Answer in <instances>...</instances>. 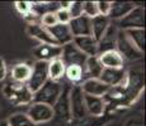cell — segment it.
<instances>
[{
  "label": "cell",
  "instance_id": "1",
  "mask_svg": "<svg viewBox=\"0 0 146 126\" xmlns=\"http://www.w3.org/2000/svg\"><path fill=\"white\" fill-rule=\"evenodd\" d=\"M61 92H62V87L60 83L57 81L48 80L38 91L33 93L32 101L33 103H44L53 107L60 99Z\"/></svg>",
  "mask_w": 146,
  "mask_h": 126
},
{
  "label": "cell",
  "instance_id": "2",
  "mask_svg": "<svg viewBox=\"0 0 146 126\" xmlns=\"http://www.w3.org/2000/svg\"><path fill=\"white\" fill-rule=\"evenodd\" d=\"M4 95L9 101L17 105H24V103H29L32 101L33 93L28 89L26 83H19V82H9L4 87Z\"/></svg>",
  "mask_w": 146,
  "mask_h": 126
},
{
  "label": "cell",
  "instance_id": "3",
  "mask_svg": "<svg viewBox=\"0 0 146 126\" xmlns=\"http://www.w3.org/2000/svg\"><path fill=\"white\" fill-rule=\"evenodd\" d=\"M48 62L37 61L32 67V72L27 81V87L32 93L38 91L48 81Z\"/></svg>",
  "mask_w": 146,
  "mask_h": 126
},
{
  "label": "cell",
  "instance_id": "4",
  "mask_svg": "<svg viewBox=\"0 0 146 126\" xmlns=\"http://www.w3.org/2000/svg\"><path fill=\"white\" fill-rule=\"evenodd\" d=\"M116 50L121 54V57L128 61H136L142 57L144 53L140 52L136 47L131 43V40L127 38L125 30L118 29V34H117V43H116Z\"/></svg>",
  "mask_w": 146,
  "mask_h": 126
},
{
  "label": "cell",
  "instance_id": "5",
  "mask_svg": "<svg viewBox=\"0 0 146 126\" xmlns=\"http://www.w3.org/2000/svg\"><path fill=\"white\" fill-rule=\"evenodd\" d=\"M117 28L119 30L144 29L145 28V10L142 7H135L130 13L119 19Z\"/></svg>",
  "mask_w": 146,
  "mask_h": 126
},
{
  "label": "cell",
  "instance_id": "6",
  "mask_svg": "<svg viewBox=\"0 0 146 126\" xmlns=\"http://www.w3.org/2000/svg\"><path fill=\"white\" fill-rule=\"evenodd\" d=\"M61 48H62V52H61L60 59L62 61V63L65 64V67H67V66L84 67L88 57H86L84 53H81L80 50L75 47V44L72 43V42L62 46Z\"/></svg>",
  "mask_w": 146,
  "mask_h": 126
},
{
  "label": "cell",
  "instance_id": "7",
  "mask_svg": "<svg viewBox=\"0 0 146 126\" xmlns=\"http://www.w3.org/2000/svg\"><path fill=\"white\" fill-rule=\"evenodd\" d=\"M27 116L37 125L50 121L55 116V111H53V107L44 103H32L31 107L28 108Z\"/></svg>",
  "mask_w": 146,
  "mask_h": 126
},
{
  "label": "cell",
  "instance_id": "8",
  "mask_svg": "<svg viewBox=\"0 0 146 126\" xmlns=\"http://www.w3.org/2000/svg\"><path fill=\"white\" fill-rule=\"evenodd\" d=\"M62 48L56 44H40L33 49V54L37 58V61L42 62H51L53 59H57L61 57Z\"/></svg>",
  "mask_w": 146,
  "mask_h": 126
},
{
  "label": "cell",
  "instance_id": "9",
  "mask_svg": "<svg viewBox=\"0 0 146 126\" xmlns=\"http://www.w3.org/2000/svg\"><path fill=\"white\" fill-rule=\"evenodd\" d=\"M99 81H102L104 85H107L109 88L117 87V86H122L126 80V72L123 68H103L102 73H100Z\"/></svg>",
  "mask_w": 146,
  "mask_h": 126
},
{
  "label": "cell",
  "instance_id": "10",
  "mask_svg": "<svg viewBox=\"0 0 146 126\" xmlns=\"http://www.w3.org/2000/svg\"><path fill=\"white\" fill-rule=\"evenodd\" d=\"M70 28L72 37H86V35H92V19L85 15L78 16L70 20L67 24Z\"/></svg>",
  "mask_w": 146,
  "mask_h": 126
},
{
  "label": "cell",
  "instance_id": "11",
  "mask_svg": "<svg viewBox=\"0 0 146 126\" xmlns=\"http://www.w3.org/2000/svg\"><path fill=\"white\" fill-rule=\"evenodd\" d=\"M117 34H118V28L117 25H111L107 28L106 33L98 42V55L108 50H116L117 43Z\"/></svg>",
  "mask_w": 146,
  "mask_h": 126
},
{
  "label": "cell",
  "instance_id": "12",
  "mask_svg": "<svg viewBox=\"0 0 146 126\" xmlns=\"http://www.w3.org/2000/svg\"><path fill=\"white\" fill-rule=\"evenodd\" d=\"M81 92L84 95H89V96H97V97H103L106 93H108V91L111 88L107 85L99 81L98 78H86L85 81H83L80 86Z\"/></svg>",
  "mask_w": 146,
  "mask_h": 126
},
{
  "label": "cell",
  "instance_id": "13",
  "mask_svg": "<svg viewBox=\"0 0 146 126\" xmlns=\"http://www.w3.org/2000/svg\"><path fill=\"white\" fill-rule=\"evenodd\" d=\"M47 30H48V33L51 34V37H52L53 40H55V43L60 47L65 46L67 43H71L72 38H74L67 24L57 23L51 28H47Z\"/></svg>",
  "mask_w": 146,
  "mask_h": 126
},
{
  "label": "cell",
  "instance_id": "14",
  "mask_svg": "<svg viewBox=\"0 0 146 126\" xmlns=\"http://www.w3.org/2000/svg\"><path fill=\"white\" fill-rule=\"evenodd\" d=\"M72 43L86 57H95V55H98V42L92 35L75 37L72 38Z\"/></svg>",
  "mask_w": 146,
  "mask_h": 126
},
{
  "label": "cell",
  "instance_id": "15",
  "mask_svg": "<svg viewBox=\"0 0 146 126\" xmlns=\"http://www.w3.org/2000/svg\"><path fill=\"white\" fill-rule=\"evenodd\" d=\"M70 106H71V112L74 117L81 119L86 115L85 106H84V93L81 92L80 87H75L71 91L70 96Z\"/></svg>",
  "mask_w": 146,
  "mask_h": 126
},
{
  "label": "cell",
  "instance_id": "16",
  "mask_svg": "<svg viewBox=\"0 0 146 126\" xmlns=\"http://www.w3.org/2000/svg\"><path fill=\"white\" fill-rule=\"evenodd\" d=\"M84 106L86 114H90L92 116H102L106 108V102L103 97L84 95Z\"/></svg>",
  "mask_w": 146,
  "mask_h": 126
},
{
  "label": "cell",
  "instance_id": "17",
  "mask_svg": "<svg viewBox=\"0 0 146 126\" xmlns=\"http://www.w3.org/2000/svg\"><path fill=\"white\" fill-rule=\"evenodd\" d=\"M99 57V61L102 63L103 68H123V58L117 50H108V52L102 53Z\"/></svg>",
  "mask_w": 146,
  "mask_h": 126
},
{
  "label": "cell",
  "instance_id": "18",
  "mask_svg": "<svg viewBox=\"0 0 146 126\" xmlns=\"http://www.w3.org/2000/svg\"><path fill=\"white\" fill-rule=\"evenodd\" d=\"M27 30H28V34H29L31 37L36 38L37 40H40L41 44H56L55 40H53L51 37V34L48 33V30L44 27H42L40 23L28 25ZM56 46H57V44H56Z\"/></svg>",
  "mask_w": 146,
  "mask_h": 126
},
{
  "label": "cell",
  "instance_id": "19",
  "mask_svg": "<svg viewBox=\"0 0 146 126\" xmlns=\"http://www.w3.org/2000/svg\"><path fill=\"white\" fill-rule=\"evenodd\" d=\"M135 8L133 3L130 1H111V10H109L108 18L122 19Z\"/></svg>",
  "mask_w": 146,
  "mask_h": 126
},
{
  "label": "cell",
  "instance_id": "20",
  "mask_svg": "<svg viewBox=\"0 0 146 126\" xmlns=\"http://www.w3.org/2000/svg\"><path fill=\"white\" fill-rule=\"evenodd\" d=\"M109 27V18L103 15H97L92 18V37L97 42L103 37L107 28Z\"/></svg>",
  "mask_w": 146,
  "mask_h": 126
},
{
  "label": "cell",
  "instance_id": "21",
  "mask_svg": "<svg viewBox=\"0 0 146 126\" xmlns=\"http://www.w3.org/2000/svg\"><path fill=\"white\" fill-rule=\"evenodd\" d=\"M32 72V67L27 63H19L13 67L12 69V78L14 82L19 83H27L28 78Z\"/></svg>",
  "mask_w": 146,
  "mask_h": 126
},
{
  "label": "cell",
  "instance_id": "22",
  "mask_svg": "<svg viewBox=\"0 0 146 126\" xmlns=\"http://www.w3.org/2000/svg\"><path fill=\"white\" fill-rule=\"evenodd\" d=\"M84 71L85 74L89 76V78H99L100 73L103 71V66L99 61V57H88L85 64H84Z\"/></svg>",
  "mask_w": 146,
  "mask_h": 126
},
{
  "label": "cell",
  "instance_id": "23",
  "mask_svg": "<svg viewBox=\"0 0 146 126\" xmlns=\"http://www.w3.org/2000/svg\"><path fill=\"white\" fill-rule=\"evenodd\" d=\"M127 38L140 52L144 53L145 49V30L144 29H128L125 30Z\"/></svg>",
  "mask_w": 146,
  "mask_h": 126
},
{
  "label": "cell",
  "instance_id": "24",
  "mask_svg": "<svg viewBox=\"0 0 146 126\" xmlns=\"http://www.w3.org/2000/svg\"><path fill=\"white\" fill-rule=\"evenodd\" d=\"M65 64L60 58L48 62V78L52 81H58L65 74Z\"/></svg>",
  "mask_w": 146,
  "mask_h": 126
},
{
  "label": "cell",
  "instance_id": "25",
  "mask_svg": "<svg viewBox=\"0 0 146 126\" xmlns=\"http://www.w3.org/2000/svg\"><path fill=\"white\" fill-rule=\"evenodd\" d=\"M65 74L69 81L78 83L83 81L84 76H85V71H84V67L80 66H67L65 68Z\"/></svg>",
  "mask_w": 146,
  "mask_h": 126
},
{
  "label": "cell",
  "instance_id": "26",
  "mask_svg": "<svg viewBox=\"0 0 146 126\" xmlns=\"http://www.w3.org/2000/svg\"><path fill=\"white\" fill-rule=\"evenodd\" d=\"M9 126H37L27 114H14L7 120Z\"/></svg>",
  "mask_w": 146,
  "mask_h": 126
},
{
  "label": "cell",
  "instance_id": "27",
  "mask_svg": "<svg viewBox=\"0 0 146 126\" xmlns=\"http://www.w3.org/2000/svg\"><path fill=\"white\" fill-rule=\"evenodd\" d=\"M83 15L88 16L90 19L99 15L98 14L97 1H83Z\"/></svg>",
  "mask_w": 146,
  "mask_h": 126
},
{
  "label": "cell",
  "instance_id": "28",
  "mask_svg": "<svg viewBox=\"0 0 146 126\" xmlns=\"http://www.w3.org/2000/svg\"><path fill=\"white\" fill-rule=\"evenodd\" d=\"M67 12H69L71 19L81 16L83 15V3L81 1H70V5H69V8H67Z\"/></svg>",
  "mask_w": 146,
  "mask_h": 126
},
{
  "label": "cell",
  "instance_id": "29",
  "mask_svg": "<svg viewBox=\"0 0 146 126\" xmlns=\"http://www.w3.org/2000/svg\"><path fill=\"white\" fill-rule=\"evenodd\" d=\"M57 24V18H56V14L55 13H46L44 15L41 16V25L47 28H51L53 25Z\"/></svg>",
  "mask_w": 146,
  "mask_h": 126
},
{
  "label": "cell",
  "instance_id": "30",
  "mask_svg": "<svg viewBox=\"0 0 146 126\" xmlns=\"http://www.w3.org/2000/svg\"><path fill=\"white\" fill-rule=\"evenodd\" d=\"M56 14V18H57V23L60 24H69L71 20V16H70L67 9H58Z\"/></svg>",
  "mask_w": 146,
  "mask_h": 126
},
{
  "label": "cell",
  "instance_id": "31",
  "mask_svg": "<svg viewBox=\"0 0 146 126\" xmlns=\"http://www.w3.org/2000/svg\"><path fill=\"white\" fill-rule=\"evenodd\" d=\"M98 14L103 16L109 15V10H111V1H97Z\"/></svg>",
  "mask_w": 146,
  "mask_h": 126
},
{
  "label": "cell",
  "instance_id": "32",
  "mask_svg": "<svg viewBox=\"0 0 146 126\" xmlns=\"http://www.w3.org/2000/svg\"><path fill=\"white\" fill-rule=\"evenodd\" d=\"M15 8L18 9L19 13H22L23 15H26L31 12V3L29 1H17Z\"/></svg>",
  "mask_w": 146,
  "mask_h": 126
},
{
  "label": "cell",
  "instance_id": "33",
  "mask_svg": "<svg viewBox=\"0 0 146 126\" xmlns=\"http://www.w3.org/2000/svg\"><path fill=\"white\" fill-rule=\"evenodd\" d=\"M7 77V64H5L4 59L0 58V82Z\"/></svg>",
  "mask_w": 146,
  "mask_h": 126
},
{
  "label": "cell",
  "instance_id": "34",
  "mask_svg": "<svg viewBox=\"0 0 146 126\" xmlns=\"http://www.w3.org/2000/svg\"><path fill=\"white\" fill-rule=\"evenodd\" d=\"M0 126H9V125H8L7 120H3V121H0Z\"/></svg>",
  "mask_w": 146,
  "mask_h": 126
}]
</instances>
